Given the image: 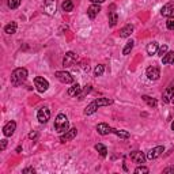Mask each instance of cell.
I'll return each mask as SVG.
<instances>
[{"instance_id": "obj_3", "label": "cell", "mask_w": 174, "mask_h": 174, "mask_svg": "<svg viewBox=\"0 0 174 174\" xmlns=\"http://www.w3.org/2000/svg\"><path fill=\"white\" fill-rule=\"evenodd\" d=\"M27 79V69L26 68H16L11 73V83L14 86H20Z\"/></svg>"}, {"instance_id": "obj_22", "label": "cell", "mask_w": 174, "mask_h": 174, "mask_svg": "<svg viewBox=\"0 0 174 174\" xmlns=\"http://www.w3.org/2000/svg\"><path fill=\"white\" fill-rule=\"evenodd\" d=\"M61 10L65 12H71L73 10V3L71 0H64V2L61 3Z\"/></svg>"}, {"instance_id": "obj_11", "label": "cell", "mask_w": 174, "mask_h": 174, "mask_svg": "<svg viewBox=\"0 0 174 174\" xmlns=\"http://www.w3.org/2000/svg\"><path fill=\"white\" fill-rule=\"evenodd\" d=\"M44 12L48 15H55L56 12V0H46L44 4Z\"/></svg>"}, {"instance_id": "obj_32", "label": "cell", "mask_w": 174, "mask_h": 174, "mask_svg": "<svg viewBox=\"0 0 174 174\" xmlns=\"http://www.w3.org/2000/svg\"><path fill=\"white\" fill-rule=\"evenodd\" d=\"M156 53H158L160 57H163L167 53V45H162V46H159L158 48V52H156Z\"/></svg>"}, {"instance_id": "obj_13", "label": "cell", "mask_w": 174, "mask_h": 174, "mask_svg": "<svg viewBox=\"0 0 174 174\" xmlns=\"http://www.w3.org/2000/svg\"><path fill=\"white\" fill-rule=\"evenodd\" d=\"M165 151V147L163 146H156L155 148H152V150H150L147 152V159H155L158 158L159 155H162V152Z\"/></svg>"}, {"instance_id": "obj_26", "label": "cell", "mask_w": 174, "mask_h": 174, "mask_svg": "<svg viewBox=\"0 0 174 174\" xmlns=\"http://www.w3.org/2000/svg\"><path fill=\"white\" fill-rule=\"evenodd\" d=\"M117 22H118V16H117V14H116L114 11H111L110 14H109V24L111 27L113 26H116L117 24Z\"/></svg>"}, {"instance_id": "obj_15", "label": "cell", "mask_w": 174, "mask_h": 174, "mask_svg": "<svg viewBox=\"0 0 174 174\" xmlns=\"http://www.w3.org/2000/svg\"><path fill=\"white\" fill-rule=\"evenodd\" d=\"M97 131H98L99 135L105 136V135L111 133V132H113V128L109 127L106 122H101V124H98V125H97Z\"/></svg>"}, {"instance_id": "obj_33", "label": "cell", "mask_w": 174, "mask_h": 174, "mask_svg": "<svg viewBox=\"0 0 174 174\" xmlns=\"http://www.w3.org/2000/svg\"><path fill=\"white\" fill-rule=\"evenodd\" d=\"M148 171H150V170H148V167H144V166H139V167H136L135 169V173L136 174H147Z\"/></svg>"}, {"instance_id": "obj_17", "label": "cell", "mask_w": 174, "mask_h": 174, "mask_svg": "<svg viewBox=\"0 0 174 174\" xmlns=\"http://www.w3.org/2000/svg\"><path fill=\"white\" fill-rule=\"evenodd\" d=\"M160 14H162L163 16H169V18H170L171 15H174V4L173 3L165 4V6L162 7V10H160Z\"/></svg>"}, {"instance_id": "obj_7", "label": "cell", "mask_w": 174, "mask_h": 174, "mask_svg": "<svg viewBox=\"0 0 174 174\" xmlns=\"http://www.w3.org/2000/svg\"><path fill=\"white\" fill-rule=\"evenodd\" d=\"M37 118H38V121L41 124H45L49 121V118H51V110L48 109V107H41L38 110V113H37Z\"/></svg>"}, {"instance_id": "obj_5", "label": "cell", "mask_w": 174, "mask_h": 174, "mask_svg": "<svg viewBox=\"0 0 174 174\" xmlns=\"http://www.w3.org/2000/svg\"><path fill=\"white\" fill-rule=\"evenodd\" d=\"M34 86L40 93H45L49 87V82L46 79H44V78H41V76H37V78H34Z\"/></svg>"}, {"instance_id": "obj_37", "label": "cell", "mask_w": 174, "mask_h": 174, "mask_svg": "<svg viewBox=\"0 0 174 174\" xmlns=\"http://www.w3.org/2000/svg\"><path fill=\"white\" fill-rule=\"evenodd\" d=\"M23 174H27V173H35V169H33V167H27V169H24V170L22 171Z\"/></svg>"}, {"instance_id": "obj_27", "label": "cell", "mask_w": 174, "mask_h": 174, "mask_svg": "<svg viewBox=\"0 0 174 174\" xmlns=\"http://www.w3.org/2000/svg\"><path fill=\"white\" fill-rule=\"evenodd\" d=\"M142 98H143V101L146 102L148 106H151V107H155V106H156V103H158V102H156V99L151 98V97H148V95H143Z\"/></svg>"}, {"instance_id": "obj_41", "label": "cell", "mask_w": 174, "mask_h": 174, "mask_svg": "<svg viewBox=\"0 0 174 174\" xmlns=\"http://www.w3.org/2000/svg\"><path fill=\"white\" fill-rule=\"evenodd\" d=\"M171 129H173V131H174V121H173V122H171Z\"/></svg>"}, {"instance_id": "obj_40", "label": "cell", "mask_w": 174, "mask_h": 174, "mask_svg": "<svg viewBox=\"0 0 174 174\" xmlns=\"http://www.w3.org/2000/svg\"><path fill=\"white\" fill-rule=\"evenodd\" d=\"M20 151H22V147H20V146L16 147V152H20Z\"/></svg>"}, {"instance_id": "obj_2", "label": "cell", "mask_w": 174, "mask_h": 174, "mask_svg": "<svg viewBox=\"0 0 174 174\" xmlns=\"http://www.w3.org/2000/svg\"><path fill=\"white\" fill-rule=\"evenodd\" d=\"M55 129L59 133H64V132H67L69 129V121L65 114L63 113L57 114V117L55 120Z\"/></svg>"}, {"instance_id": "obj_14", "label": "cell", "mask_w": 174, "mask_h": 174, "mask_svg": "<svg viewBox=\"0 0 174 174\" xmlns=\"http://www.w3.org/2000/svg\"><path fill=\"white\" fill-rule=\"evenodd\" d=\"M15 129H16V122L15 121H8L3 128V133H4V136H7V138H8V136L14 135Z\"/></svg>"}, {"instance_id": "obj_31", "label": "cell", "mask_w": 174, "mask_h": 174, "mask_svg": "<svg viewBox=\"0 0 174 174\" xmlns=\"http://www.w3.org/2000/svg\"><path fill=\"white\" fill-rule=\"evenodd\" d=\"M91 90H93V89H91V86H90V84H89V86H86V89H84L83 91H82V93H80L79 95H78V97H79V99H83V98L86 97V95L90 93Z\"/></svg>"}, {"instance_id": "obj_34", "label": "cell", "mask_w": 174, "mask_h": 174, "mask_svg": "<svg viewBox=\"0 0 174 174\" xmlns=\"http://www.w3.org/2000/svg\"><path fill=\"white\" fill-rule=\"evenodd\" d=\"M166 24H167V29H169V30H174V18H173V16H170V18L167 19Z\"/></svg>"}, {"instance_id": "obj_39", "label": "cell", "mask_w": 174, "mask_h": 174, "mask_svg": "<svg viewBox=\"0 0 174 174\" xmlns=\"http://www.w3.org/2000/svg\"><path fill=\"white\" fill-rule=\"evenodd\" d=\"M90 2L93 3V4H101V3L105 2V0H90Z\"/></svg>"}, {"instance_id": "obj_18", "label": "cell", "mask_w": 174, "mask_h": 174, "mask_svg": "<svg viewBox=\"0 0 174 174\" xmlns=\"http://www.w3.org/2000/svg\"><path fill=\"white\" fill-rule=\"evenodd\" d=\"M132 33H133V26H132V24H127V26H124L121 30H120V37H121V38H127Z\"/></svg>"}, {"instance_id": "obj_21", "label": "cell", "mask_w": 174, "mask_h": 174, "mask_svg": "<svg viewBox=\"0 0 174 174\" xmlns=\"http://www.w3.org/2000/svg\"><path fill=\"white\" fill-rule=\"evenodd\" d=\"M163 64H174V52H167L166 55L162 57Z\"/></svg>"}, {"instance_id": "obj_19", "label": "cell", "mask_w": 174, "mask_h": 174, "mask_svg": "<svg viewBox=\"0 0 174 174\" xmlns=\"http://www.w3.org/2000/svg\"><path fill=\"white\" fill-rule=\"evenodd\" d=\"M82 93V87H80V84H78V83H75L72 87H69L68 89V95L69 97H78Z\"/></svg>"}, {"instance_id": "obj_29", "label": "cell", "mask_w": 174, "mask_h": 174, "mask_svg": "<svg viewBox=\"0 0 174 174\" xmlns=\"http://www.w3.org/2000/svg\"><path fill=\"white\" fill-rule=\"evenodd\" d=\"M103 72H105V67H103L102 64L97 65V67H95V69H94V75L95 76H102Z\"/></svg>"}, {"instance_id": "obj_23", "label": "cell", "mask_w": 174, "mask_h": 174, "mask_svg": "<svg viewBox=\"0 0 174 174\" xmlns=\"http://www.w3.org/2000/svg\"><path fill=\"white\" fill-rule=\"evenodd\" d=\"M95 150H97L99 152V155L102 156V158H105V156L107 155V148L103 146V144L101 143H98V144H95Z\"/></svg>"}, {"instance_id": "obj_20", "label": "cell", "mask_w": 174, "mask_h": 174, "mask_svg": "<svg viewBox=\"0 0 174 174\" xmlns=\"http://www.w3.org/2000/svg\"><path fill=\"white\" fill-rule=\"evenodd\" d=\"M158 42H155V41H152V42H150V44H148L147 45V53H148V55H150V56H152V55H155V53L156 52H158Z\"/></svg>"}, {"instance_id": "obj_6", "label": "cell", "mask_w": 174, "mask_h": 174, "mask_svg": "<svg viewBox=\"0 0 174 174\" xmlns=\"http://www.w3.org/2000/svg\"><path fill=\"white\" fill-rule=\"evenodd\" d=\"M160 76V69L158 65H150V67L147 68V78L150 80H158Z\"/></svg>"}, {"instance_id": "obj_9", "label": "cell", "mask_w": 174, "mask_h": 174, "mask_svg": "<svg viewBox=\"0 0 174 174\" xmlns=\"http://www.w3.org/2000/svg\"><path fill=\"white\" fill-rule=\"evenodd\" d=\"M131 159L133 160L135 163H138V165H142L146 162V159H147V155H144V152L142 151H132L131 152Z\"/></svg>"}, {"instance_id": "obj_16", "label": "cell", "mask_w": 174, "mask_h": 174, "mask_svg": "<svg viewBox=\"0 0 174 174\" xmlns=\"http://www.w3.org/2000/svg\"><path fill=\"white\" fill-rule=\"evenodd\" d=\"M99 11H101L99 4H93V6H90L89 10H87V15H89L90 19H95V18H97V15L99 14Z\"/></svg>"}, {"instance_id": "obj_4", "label": "cell", "mask_w": 174, "mask_h": 174, "mask_svg": "<svg viewBox=\"0 0 174 174\" xmlns=\"http://www.w3.org/2000/svg\"><path fill=\"white\" fill-rule=\"evenodd\" d=\"M55 76L64 84H69V83H72V82H73V76L69 72H65V71H57L55 73Z\"/></svg>"}, {"instance_id": "obj_1", "label": "cell", "mask_w": 174, "mask_h": 174, "mask_svg": "<svg viewBox=\"0 0 174 174\" xmlns=\"http://www.w3.org/2000/svg\"><path fill=\"white\" fill-rule=\"evenodd\" d=\"M113 103V99H109V98H98V99H94L91 103L87 105V107L84 109V114L86 116H90V114H94L95 111L98 110V107L101 106H109Z\"/></svg>"}, {"instance_id": "obj_28", "label": "cell", "mask_w": 174, "mask_h": 174, "mask_svg": "<svg viewBox=\"0 0 174 174\" xmlns=\"http://www.w3.org/2000/svg\"><path fill=\"white\" fill-rule=\"evenodd\" d=\"M133 41H128V42H127V45H125V46H124V49H122V55L124 56H127V55H129V53H131V51H132V48H133Z\"/></svg>"}, {"instance_id": "obj_25", "label": "cell", "mask_w": 174, "mask_h": 174, "mask_svg": "<svg viewBox=\"0 0 174 174\" xmlns=\"http://www.w3.org/2000/svg\"><path fill=\"white\" fill-rule=\"evenodd\" d=\"M4 31H6L7 34H15V33H16V23L15 22L8 23L7 26L4 27Z\"/></svg>"}, {"instance_id": "obj_36", "label": "cell", "mask_w": 174, "mask_h": 174, "mask_svg": "<svg viewBox=\"0 0 174 174\" xmlns=\"http://www.w3.org/2000/svg\"><path fill=\"white\" fill-rule=\"evenodd\" d=\"M6 147H7V140L3 139V140H2V146H0V150L4 151V150H6Z\"/></svg>"}, {"instance_id": "obj_24", "label": "cell", "mask_w": 174, "mask_h": 174, "mask_svg": "<svg viewBox=\"0 0 174 174\" xmlns=\"http://www.w3.org/2000/svg\"><path fill=\"white\" fill-rule=\"evenodd\" d=\"M111 133H114V135H117L118 136V138H121V139H128V138H129V132H128V131H122V129H114V128H113V132H111Z\"/></svg>"}, {"instance_id": "obj_10", "label": "cell", "mask_w": 174, "mask_h": 174, "mask_svg": "<svg viewBox=\"0 0 174 174\" xmlns=\"http://www.w3.org/2000/svg\"><path fill=\"white\" fill-rule=\"evenodd\" d=\"M76 59H78L76 53H73V52H68V53H65L64 60H63V65H64V67H72V65L75 64Z\"/></svg>"}, {"instance_id": "obj_12", "label": "cell", "mask_w": 174, "mask_h": 174, "mask_svg": "<svg viewBox=\"0 0 174 174\" xmlns=\"http://www.w3.org/2000/svg\"><path fill=\"white\" fill-rule=\"evenodd\" d=\"M173 98H174V86H173V84H170V86H169L166 90L163 91V95H162V101H163L165 103H170Z\"/></svg>"}, {"instance_id": "obj_38", "label": "cell", "mask_w": 174, "mask_h": 174, "mask_svg": "<svg viewBox=\"0 0 174 174\" xmlns=\"http://www.w3.org/2000/svg\"><path fill=\"white\" fill-rule=\"evenodd\" d=\"M165 174H169V173H174V166L173 167H167V169H165L163 170Z\"/></svg>"}, {"instance_id": "obj_8", "label": "cell", "mask_w": 174, "mask_h": 174, "mask_svg": "<svg viewBox=\"0 0 174 174\" xmlns=\"http://www.w3.org/2000/svg\"><path fill=\"white\" fill-rule=\"evenodd\" d=\"M78 135V129L76 128H71V129H68L67 132H64V135L60 136V142L61 143H67V142H71L72 139H75Z\"/></svg>"}, {"instance_id": "obj_30", "label": "cell", "mask_w": 174, "mask_h": 174, "mask_svg": "<svg viewBox=\"0 0 174 174\" xmlns=\"http://www.w3.org/2000/svg\"><path fill=\"white\" fill-rule=\"evenodd\" d=\"M20 2H22V0H8V7H10L11 10H15V8H18L20 6Z\"/></svg>"}, {"instance_id": "obj_35", "label": "cell", "mask_w": 174, "mask_h": 174, "mask_svg": "<svg viewBox=\"0 0 174 174\" xmlns=\"http://www.w3.org/2000/svg\"><path fill=\"white\" fill-rule=\"evenodd\" d=\"M37 138H38V133H37V131H31L30 133H29V139H30V140H35Z\"/></svg>"}]
</instances>
